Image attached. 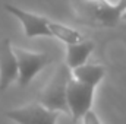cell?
Returning <instances> with one entry per match:
<instances>
[{"mask_svg": "<svg viewBox=\"0 0 126 124\" xmlns=\"http://www.w3.org/2000/svg\"><path fill=\"white\" fill-rule=\"evenodd\" d=\"M78 19L93 26H116L122 13L109 0H70Z\"/></svg>", "mask_w": 126, "mask_h": 124, "instance_id": "1", "label": "cell"}, {"mask_svg": "<svg viewBox=\"0 0 126 124\" xmlns=\"http://www.w3.org/2000/svg\"><path fill=\"white\" fill-rule=\"evenodd\" d=\"M70 77H72V70L66 64H62L53 73L51 79L44 86L43 92L40 93L38 102L47 110L57 111V112L63 111L69 114L66 92H67V82L70 80Z\"/></svg>", "mask_w": 126, "mask_h": 124, "instance_id": "2", "label": "cell"}, {"mask_svg": "<svg viewBox=\"0 0 126 124\" xmlns=\"http://www.w3.org/2000/svg\"><path fill=\"white\" fill-rule=\"evenodd\" d=\"M94 89L95 88L90 85L78 82L76 79H73V76L67 82V92H66L67 108L69 114L75 121L82 118L88 111H91L94 101Z\"/></svg>", "mask_w": 126, "mask_h": 124, "instance_id": "3", "label": "cell"}, {"mask_svg": "<svg viewBox=\"0 0 126 124\" xmlns=\"http://www.w3.org/2000/svg\"><path fill=\"white\" fill-rule=\"evenodd\" d=\"M13 50L19 69L18 83L24 88L50 63V57L47 53H34L22 48H13Z\"/></svg>", "mask_w": 126, "mask_h": 124, "instance_id": "4", "label": "cell"}, {"mask_svg": "<svg viewBox=\"0 0 126 124\" xmlns=\"http://www.w3.org/2000/svg\"><path fill=\"white\" fill-rule=\"evenodd\" d=\"M59 114L57 111L47 110L40 102H31L7 111L6 117L16 124H56Z\"/></svg>", "mask_w": 126, "mask_h": 124, "instance_id": "5", "label": "cell"}, {"mask_svg": "<svg viewBox=\"0 0 126 124\" xmlns=\"http://www.w3.org/2000/svg\"><path fill=\"white\" fill-rule=\"evenodd\" d=\"M4 9L22 24L24 32H25L27 37H30V38H34V37H51V32L48 29V19L47 18H43V16L34 15L31 12L22 10L21 7H16V6L9 4V3L4 4Z\"/></svg>", "mask_w": 126, "mask_h": 124, "instance_id": "6", "label": "cell"}, {"mask_svg": "<svg viewBox=\"0 0 126 124\" xmlns=\"http://www.w3.org/2000/svg\"><path fill=\"white\" fill-rule=\"evenodd\" d=\"M19 69L15 50L9 38L0 41V91H6L12 82L18 80Z\"/></svg>", "mask_w": 126, "mask_h": 124, "instance_id": "7", "label": "cell"}, {"mask_svg": "<svg viewBox=\"0 0 126 124\" xmlns=\"http://www.w3.org/2000/svg\"><path fill=\"white\" fill-rule=\"evenodd\" d=\"M93 50H94V42L87 41V39L78 44L66 45V63L64 64L70 70L85 64L90 54L93 53Z\"/></svg>", "mask_w": 126, "mask_h": 124, "instance_id": "8", "label": "cell"}, {"mask_svg": "<svg viewBox=\"0 0 126 124\" xmlns=\"http://www.w3.org/2000/svg\"><path fill=\"white\" fill-rule=\"evenodd\" d=\"M104 74H106V69L101 64H88V63H85V64H82V66L72 70L73 79H76L81 83L90 85L93 88H95L103 80Z\"/></svg>", "mask_w": 126, "mask_h": 124, "instance_id": "9", "label": "cell"}, {"mask_svg": "<svg viewBox=\"0 0 126 124\" xmlns=\"http://www.w3.org/2000/svg\"><path fill=\"white\" fill-rule=\"evenodd\" d=\"M48 29L51 32V37H56L59 38L60 41H63L66 45H70V44H78V42H82L85 41L84 37L79 34L78 31L63 25L60 22H54V21H48Z\"/></svg>", "mask_w": 126, "mask_h": 124, "instance_id": "10", "label": "cell"}, {"mask_svg": "<svg viewBox=\"0 0 126 124\" xmlns=\"http://www.w3.org/2000/svg\"><path fill=\"white\" fill-rule=\"evenodd\" d=\"M82 124H101V121H100L98 115L91 110V111H88V112L82 117Z\"/></svg>", "mask_w": 126, "mask_h": 124, "instance_id": "11", "label": "cell"}, {"mask_svg": "<svg viewBox=\"0 0 126 124\" xmlns=\"http://www.w3.org/2000/svg\"><path fill=\"white\" fill-rule=\"evenodd\" d=\"M116 7H117V9H119V12L123 15V13L126 12V0H117Z\"/></svg>", "mask_w": 126, "mask_h": 124, "instance_id": "12", "label": "cell"}, {"mask_svg": "<svg viewBox=\"0 0 126 124\" xmlns=\"http://www.w3.org/2000/svg\"><path fill=\"white\" fill-rule=\"evenodd\" d=\"M122 19H125V21H126V12L123 13V15H122Z\"/></svg>", "mask_w": 126, "mask_h": 124, "instance_id": "13", "label": "cell"}]
</instances>
